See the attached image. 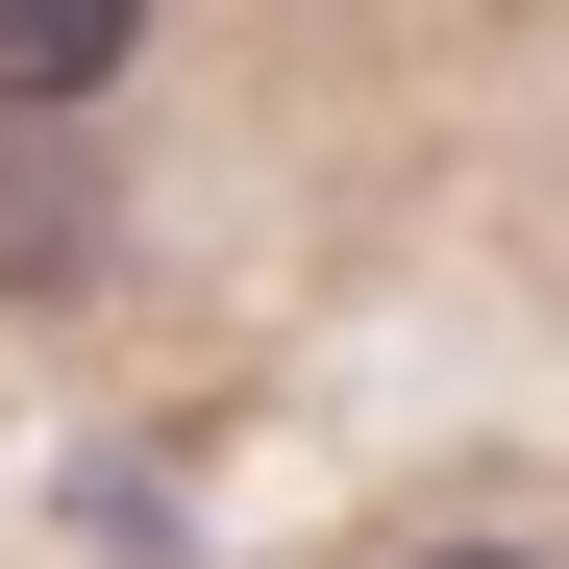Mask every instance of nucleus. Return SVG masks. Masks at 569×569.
<instances>
[{"instance_id":"1","label":"nucleus","mask_w":569,"mask_h":569,"mask_svg":"<svg viewBox=\"0 0 569 569\" xmlns=\"http://www.w3.org/2000/svg\"><path fill=\"white\" fill-rule=\"evenodd\" d=\"M124 50H149V0H0V124H50V100H100Z\"/></svg>"},{"instance_id":"2","label":"nucleus","mask_w":569,"mask_h":569,"mask_svg":"<svg viewBox=\"0 0 569 569\" xmlns=\"http://www.w3.org/2000/svg\"><path fill=\"white\" fill-rule=\"evenodd\" d=\"M100 272V173L74 149H0V298H74Z\"/></svg>"},{"instance_id":"3","label":"nucleus","mask_w":569,"mask_h":569,"mask_svg":"<svg viewBox=\"0 0 569 569\" xmlns=\"http://www.w3.org/2000/svg\"><path fill=\"white\" fill-rule=\"evenodd\" d=\"M421 569H545V545H421Z\"/></svg>"}]
</instances>
